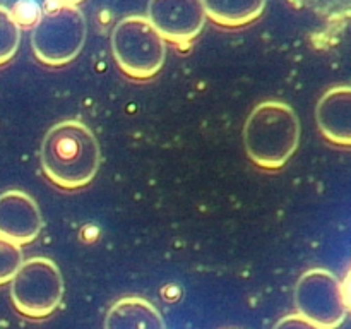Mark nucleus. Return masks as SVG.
Returning a JSON list of instances; mask_svg holds the SVG:
<instances>
[{"label":"nucleus","instance_id":"f257e3e1","mask_svg":"<svg viewBox=\"0 0 351 329\" xmlns=\"http://www.w3.org/2000/svg\"><path fill=\"white\" fill-rule=\"evenodd\" d=\"M40 160L51 184L75 191L95 180L101 153L95 132L84 122L62 120L45 134Z\"/></svg>","mask_w":351,"mask_h":329},{"label":"nucleus","instance_id":"f03ea898","mask_svg":"<svg viewBox=\"0 0 351 329\" xmlns=\"http://www.w3.org/2000/svg\"><path fill=\"white\" fill-rule=\"evenodd\" d=\"M300 134L297 112L288 103L271 99L250 112L243 125V146L257 167L278 170L298 149Z\"/></svg>","mask_w":351,"mask_h":329},{"label":"nucleus","instance_id":"7ed1b4c3","mask_svg":"<svg viewBox=\"0 0 351 329\" xmlns=\"http://www.w3.org/2000/svg\"><path fill=\"white\" fill-rule=\"evenodd\" d=\"M88 23L74 2L47 3L31 31L34 57L48 67H62L77 58L86 45Z\"/></svg>","mask_w":351,"mask_h":329},{"label":"nucleus","instance_id":"20e7f679","mask_svg":"<svg viewBox=\"0 0 351 329\" xmlns=\"http://www.w3.org/2000/svg\"><path fill=\"white\" fill-rule=\"evenodd\" d=\"M112 53L123 74L147 81L163 69L167 41L146 16H127L112 31Z\"/></svg>","mask_w":351,"mask_h":329},{"label":"nucleus","instance_id":"39448f33","mask_svg":"<svg viewBox=\"0 0 351 329\" xmlns=\"http://www.w3.org/2000/svg\"><path fill=\"white\" fill-rule=\"evenodd\" d=\"M65 284L55 260L29 257L23 260L10 281V298L17 312L31 319L53 314L64 298Z\"/></svg>","mask_w":351,"mask_h":329},{"label":"nucleus","instance_id":"423d86ee","mask_svg":"<svg viewBox=\"0 0 351 329\" xmlns=\"http://www.w3.org/2000/svg\"><path fill=\"white\" fill-rule=\"evenodd\" d=\"M295 305L302 317L319 329H339L348 315V300L339 278L331 271H307L295 287Z\"/></svg>","mask_w":351,"mask_h":329},{"label":"nucleus","instance_id":"0eeeda50","mask_svg":"<svg viewBox=\"0 0 351 329\" xmlns=\"http://www.w3.org/2000/svg\"><path fill=\"white\" fill-rule=\"evenodd\" d=\"M146 17L165 41L177 45L194 41L206 24L201 0H151Z\"/></svg>","mask_w":351,"mask_h":329},{"label":"nucleus","instance_id":"6e6552de","mask_svg":"<svg viewBox=\"0 0 351 329\" xmlns=\"http://www.w3.org/2000/svg\"><path fill=\"white\" fill-rule=\"evenodd\" d=\"M43 228V216L33 195L19 188L0 194V236L19 247L33 243Z\"/></svg>","mask_w":351,"mask_h":329},{"label":"nucleus","instance_id":"1a4fd4ad","mask_svg":"<svg viewBox=\"0 0 351 329\" xmlns=\"http://www.w3.org/2000/svg\"><path fill=\"white\" fill-rule=\"evenodd\" d=\"M315 120L322 136L332 144H351V88L336 86L324 93L315 108Z\"/></svg>","mask_w":351,"mask_h":329},{"label":"nucleus","instance_id":"9d476101","mask_svg":"<svg viewBox=\"0 0 351 329\" xmlns=\"http://www.w3.org/2000/svg\"><path fill=\"white\" fill-rule=\"evenodd\" d=\"M105 329H167L161 312L143 297H123L110 307Z\"/></svg>","mask_w":351,"mask_h":329},{"label":"nucleus","instance_id":"9b49d317","mask_svg":"<svg viewBox=\"0 0 351 329\" xmlns=\"http://www.w3.org/2000/svg\"><path fill=\"white\" fill-rule=\"evenodd\" d=\"M206 17L223 27H242L263 16L264 0H204Z\"/></svg>","mask_w":351,"mask_h":329},{"label":"nucleus","instance_id":"f8f14e48","mask_svg":"<svg viewBox=\"0 0 351 329\" xmlns=\"http://www.w3.org/2000/svg\"><path fill=\"white\" fill-rule=\"evenodd\" d=\"M21 24L12 10L0 5V65H5L16 57L21 45Z\"/></svg>","mask_w":351,"mask_h":329},{"label":"nucleus","instance_id":"ddd939ff","mask_svg":"<svg viewBox=\"0 0 351 329\" xmlns=\"http://www.w3.org/2000/svg\"><path fill=\"white\" fill-rule=\"evenodd\" d=\"M23 260V249L17 243L0 236V287L12 281Z\"/></svg>","mask_w":351,"mask_h":329},{"label":"nucleus","instance_id":"4468645a","mask_svg":"<svg viewBox=\"0 0 351 329\" xmlns=\"http://www.w3.org/2000/svg\"><path fill=\"white\" fill-rule=\"evenodd\" d=\"M274 329H319L317 326L312 324L311 321H307L305 317H302L300 314H290L285 315L283 319L276 322Z\"/></svg>","mask_w":351,"mask_h":329}]
</instances>
